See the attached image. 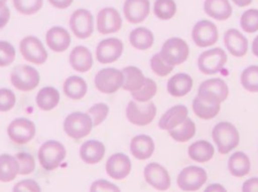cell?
<instances>
[{
	"label": "cell",
	"instance_id": "33",
	"mask_svg": "<svg viewBox=\"0 0 258 192\" xmlns=\"http://www.w3.org/2000/svg\"><path fill=\"white\" fill-rule=\"evenodd\" d=\"M228 169L234 177H244L251 169V162L249 157L241 151L233 153L228 160Z\"/></svg>",
	"mask_w": 258,
	"mask_h": 192
},
{
	"label": "cell",
	"instance_id": "3",
	"mask_svg": "<svg viewBox=\"0 0 258 192\" xmlns=\"http://www.w3.org/2000/svg\"><path fill=\"white\" fill-rule=\"evenodd\" d=\"M93 121L88 113L73 112L69 114L62 124L63 131L68 137L74 140H81L87 137L93 129Z\"/></svg>",
	"mask_w": 258,
	"mask_h": 192
},
{
	"label": "cell",
	"instance_id": "30",
	"mask_svg": "<svg viewBox=\"0 0 258 192\" xmlns=\"http://www.w3.org/2000/svg\"><path fill=\"white\" fill-rule=\"evenodd\" d=\"M204 10L207 15L220 21L228 19L232 14L229 0H205Z\"/></svg>",
	"mask_w": 258,
	"mask_h": 192
},
{
	"label": "cell",
	"instance_id": "31",
	"mask_svg": "<svg viewBox=\"0 0 258 192\" xmlns=\"http://www.w3.org/2000/svg\"><path fill=\"white\" fill-rule=\"evenodd\" d=\"M129 42L137 50H147L153 45L154 35L146 27H136L129 33Z\"/></svg>",
	"mask_w": 258,
	"mask_h": 192
},
{
	"label": "cell",
	"instance_id": "9",
	"mask_svg": "<svg viewBox=\"0 0 258 192\" xmlns=\"http://www.w3.org/2000/svg\"><path fill=\"white\" fill-rule=\"evenodd\" d=\"M19 51L26 61L36 65L43 64L48 57L42 41L33 35L25 36L20 40Z\"/></svg>",
	"mask_w": 258,
	"mask_h": 192
},
{
	"label": "cell",
	"instance_id": "24",
	"mask_svg": "<svg viewBox=\"0 0 258 192\" xmlns=\"http://www.w3.org/2000/svg\"><path fill=\"white\" fill-rule=\"evenodd\" d=\"M188 116V110L184 105H175L169 108L160 117L158 127L163 131H170L179 126Z\"/></svg>",
	"mask_w": 258,
	"mask_h": 192
},
{
	"label": "cell",
	"instance_id": "35",
	"mask_svg": "<svg viewBox=\"0 0 258 192\" xmlns=\"http://www.w3.org/2000/svg\"><path fill=\"white\" fill-rule=\"evenodd\" d=\"M198 90L211 92L215 94L222 103L228 98L229 94L228 84L225 82V80L219 77L206 79L199 85Z\"/></svg>",
	"mask_w": 258,
	"mask_h": 192
},
{
	"label": "cell",
	"instance_id": "45",
	"mask_svg": "<svg viewBox=\"0 0 258 192\" xmlns=\"http://www.w3.org/2000/svg\"><path fill=\"white\" fill-rule=\"evenodd\" d=\"M16 57L14 46L6 40H0V67H6L13 63Z\"/></svg>",
	"mask_w": 258,
	"mask_h": 192
},
{
	"label": "cell",
	"instance_id": "13",
	"mask_svg": "<svg viewBox=\"0 0 258 192\" xmlns=\"http://www.w3.org/2000/svg\"><path fill=\"white\" fill-rule=\"evenodd\" d=\"M124 50V44L121 39L109 37L102 39L96 46L95 55L101 64H110L117 61Z\"/></svg>",
	"mask_w": 258,
	"mask_h": 192
},
{
	"label": "cell",
	"instance_id": "29",
	"mask_svg": "<svg viewBox=\"0 0 258 192\" xmlns=\"http://www.w3.org/2000/svg\"><path fill=\"white\" fill-rule=\"evenodd\" d=\"M123 85L122 88L129 92H133L142 87L145 82L146 76L143 74L142 70L134 65H128L123 67Z\"/></svg>",
	"mask_w": 258,
	"mask_h": 192
},
{
	"label": "cell",
	"instance_id": "44",
	"mask_svg": "<svg viewBox=\"0 0 258 192\" xmlns=\"http://www.w3.org/2000/svg\"><path fill=\"white\" fill-rule=\"evenodd\" d=\"M16 160L19 164V174L29 175L35 169V160L30 153L19 152L15 155Z\"/></svg>",
	"mask_w": 258,
	"mask_h": 192
},
{
	"label": "cell",
	"instance_id": "16",
	"mask_svg": "<svg viewBox=\"0 0 258 192\" xmlns=\"http://www.w3.org/2000/svg\"><path fill=\"white\" fill-rule=\"evenodd\" d=\"M122 16L113 7H104L97 14V30L103 35L118 32L122 27Z\"/></svg>",
	"mask_w": 258,
	"mask_h": 192
},
{
	"label": "cell",
	"instance_id": "12",
	"mask_svg": "<svg viewBox=\"0 0 258 192\" xmlns=\"http://www.w3.org/2000/svg\"><path fill=\"white\" fill-rule=\"evenodd\" d=\"M73 34L79 39H87L94 32V17L90 10L79 8L75 10L69 20Z\"/></svg>",
	"mask_w": 258,
	"mask_h": 192
},
{
	"label": "cell",
	"instance_id": "39",
	"mask_svg": "<svg viewBox=\"0 0 258 192\" xmlns=\"http://www.w3.org/2000/svg\"><path fill=\"white\" fill-rule=\"evenodd\" d=\"M154 15L161 20L172 18L176 12L174 0H155L153 4Z\"/></svg>",
	"mask_w": 258,
	"mask_h": 192
},
{
	"label": "cell",
	"instance_id": "2",
	"mask_svg": "<svg viewBox=\"0 0 258 192\" xmlns=\"http://www.w3.org/2000/svg\"><path fill=\"white\" fill-rule=\"evenodd\" d=\"M67 156L66 147L56 140H47L41 144L37 152L40 166L46 171L55 170Z\"/></svg>",
	"mask_w": 258,
	"mask_h": 192
},
{
	"label": "cell",
	"instance_id": "8",
	"mask_svg": "<svg viewBox=\"0 0 258 192\" xmlns=\"http://www.w3.org/2000/svg\"><path fill=\"white\" fill-rule=\"evenodd\" d=\"M36 134L35 124L27 118L20 117L12 120L7 127V136L9 140L16 145H25L29 143Z\"/></svg>",
	"mask_w": 258,
	"mask_h": 192
},
{
	"label": "cell",
	"instance_id": "14",
	"mask_svg": "<svg viewBox=\"0 0 258 192\" xmlns=\"http://www.w3.org/2000/svg\"><path fill=\"white\" fill-rule=\"evenodd\" d=\"M207 172L199 166L183 168L177 175V186L183 191H197L207 181Z\"/></svg>",
	"mask_w": 258,
	"mask_h": 192
},
{
	"label": "cell",
	"instance_id": "36",
	"mask_svg": "<svg viewBox=\"0 0 258 192\" xmlns=\"http://www.w3.org/2000/svg\"><path fill=\"white\" fill-rule=\"evenodd\" d=\"M196 124L190 118H186L176 128L168 131L169 136L178 143H184L189 141L196 135Z\"/></svg>",
	"mask_w": 258,
	"mask_h": 192
},
{
	"label": "cell",
	"instance_id": "38",
	"mask_svg": "<svg viewBox=\"0 0 258 192\" xmlns=\"http://www.w3.org/2000/svg\"><path fill=\"white\" fill-rule=\"evenodd\" d=\"M157 92V84L156 82L149 77H146L144 84L141 88L136 91L131 92L132 100L138 103H147L156 94Z\"/></svg>",
	"mask_w": 258,
	"mask_h": 192
},
{
	"label": "cell",
	"instance_id": "50",
	"mask_svg": "<svg viewBox=\"0 0 258 192\" xmlns=\"http://www.w3.org/2000/svg\"><path fill=\"white\" fill-rule=\"evenodd\" d=\"M242 192H258V177L247 179L242 185Z\"/></svg>",
	"mask_w": 258,
	"mask_h": 192
},
{
	"label": "cell",
	"instance_id": "34",
	"mask_svg": "<svg viewBox=\"0 0 258 192\" xmlns=\"http://www.w3.org/2000/svg\"><path fill=\"white\" fill-rule=\"evenodd\" d=\"M19 174V164L15 156L9 154L0 155V182H10Z\"/></svg>",
	"mask_w": 258,
	"mask_h": 192
},
{
	"label": "cell",
	"instance_id": "1",
	"mask_svg": "<svg viewBox=\"0 0 258 192\" xmlns=\"http://www.w3.org/2000/svg\"><path fill=\"white\" fill-rule=\"evenodd\" d=\"M212 138L217 146L218 152L222 155L230 153L240 142V135L236 127L226 121L219 122L212 130Z\"/></svg>",
	"mask_w": 258,
	"mask_h": 192
},
{
	"label": "cell",
	"instance_id": "37",
	"mask_svg": "<svg viewBox=\"0 0 258 192\" xmlns=\"http://www.w3.org/2000/svg\"><path fill=\"white\" fill-rule=\"evenodd\" d=\"M242 86L250 92H258V65L247 66L240 75Z\"/></svg>",
	"mask_w": 258,
	"mask_h": 192
},
{
	"label": "cell",
	"instance_id": "32",
	"mask_svg": "<svg viewBox=\"0 0 258 192\" xmlns=\"http://www.w3.org/2000/svg\"><path fill=\"white\" fill-rule=\"evenodd\" d=\"M215 150L213 145L206 140H199L189 145L187 149L188 157L199 163H206L214 156Z\"/></svg>",
	"mask_w": 258,
	"mask_h": 192
},
{
	"label": "cell",
	"instance_id": "23",
	"mask_svg": "<svg viewBox=\"0 0 258 192\" xmlns=\"http://www.w3.org/2000/svg\"><path fill=\"white\" fill-rule=\"evenodd\" d=\"M130 153L132 156L140 161L149 159L155 150L153 139L145 134L134 136L130 141Z\"/></svg>",
	"mask_w": 258,
	"mask_h": 192
},
{
	"label": "cell",
	"instance_id": "42",
	"mask_svg": "<svg viewBox=\"0 0 258 192\" xmlns=\"http://www.w3.org/2000/svg\"><path fill=\"white\" fill-rule=\"evenodd\" d=\"M110 112V108L106 103H96L88 110V114L93 121L94 127L100 126L107 119Z\"/></svg>",
	"mask_w": 258,
	"mask_h": 192
},
{
	"label": "cell",
	"instance_id": "28",
	"mask_svg": "<svg viewBox=\"0 0 258 192\" xmlns=\"http://www.w3.org/2000/svg\"><path fill=\"white\" fill-rule=\"evenodd\" d=\"M60 101V94L54 86H44L40 88L35 97V103L39 110L48 112L57 107Z\"/></svg>",
	"mask_w": 258,
	"mask_h": 192
},
{
	"label": "cell",
	"instance_id": "55",
	"mask_svg": "<svg viewBox=\"0 0 258 192\" xmlns=\"http://www.w3.org/2000/svg\"><path fill=\"white\" fill-rule=\"evenodd\" d=\"M0 1H3V2H6L7 0H0Z\"/></svg>",
	"mask_w": 258,
	"mask_h": 192
},
{
	"label": "cell",
	"instance_id": "22",
	"mask_svg": "<svg viewBox=\"0 0 258 192\" xmlns=\"http://www.w3.org/2000/svg\"><path fill=\"white\" fill-rule=\"evenodd\" d=\"M224 44L235 57H242L248 51V39L236 28H229L224 33Z\"/></svg>",
	"mask_w": 258,
	"mask_h": 192
},
{
	"label": "cell",
	"instance_id": "46",
	"mask_svg": "<svg viewBox=\"0 0 258 192\" xmlns=\"http://www.w3.org/2000/svg\"><path fill=\"white\" fill-rule=\"evenodd\" d=\"M16 95L14 91L7 87H0V113H7L14 108Z\"/></svg>",
	"mask_w": 258,
	"mask_h": 192
},
{
	"label": "cell",
	"instance_id": "53",
	"mask_svg": "<svg viewBox=\"0 0 258 192\" xmlns=\"http://www.w3.org/2000/svg\"><path fill=\"white\" fill-rule=\"evenodd\" d=\"M251 49H252V53H253L256 57H258V35L255 36V38L253 39Z\"/></svg>",
	"mask_w": 258,
	"mask_h": 192
},
{
	"label": "cell",
	"instance_id": "19",
	"mask_svg": "<svg viewBox=\"0 0 258 192\" xmlns=\"http://www.w3.org/2000/svg\"><path fill=\"white\" fill-rule=\"evenodd\" d=\"M150 12L149 0H125L123 14L125 19L132 24L143 22Z\"/></svg>",
	"mask_w": 258,
	"mask_h": 192
},
{
	"label": "cell",
	"instance_id": "27",
	"mask_svg": "<svg viewBox=\"0 0 258 192\" xmlns=\"http://www.w3.org/2000/svg\"><path fill=\"white\" fill-rule=\"evenodd\" d=\"M62 91L67 98L74 101H79L87 94L88 83L79 75H71L63 81Z\"/></svg>",
	"mask_w": 258,
	"mask_h": 192
},
{
	"label": "cell",
	"instance_id": "6",
	"mask_svg": "<svg viewBox=\"0 0 258 192\" xmlns=\"http://www.w3.org/2000/svg\"><path fill=\"white\" fill-rule=\"evenodd\" d=\"M159 53L168 64L174 67L175 65L182 64L187 59L189 47L182 38L170 37L163 42Z\"/></svg>",
	"mask_w": 258,
	"mask_h": 192
},
{
	"label": "cell",
	"instance_id": "49",
	"mask_svg": "<svg viewBox=\"0 0 258 192\" xmlns=\"http://www.w3.org/2000/svg\"><path fill=\"white\" fill-rule=\"evenodd\" d=\"M10 19V9L6 2L0 1V29L4 28Z\"/></svg>",
	"mask_w": 258,
	"mask_h": 192
},
{
	"label": "cell",
	"instance_id": "4",
	"mask_svg": "<svg viewBox=\"0 0 258 192\" xmlns=\"http://www.w3.org/2000/svg\"><path fill=\"white\" fill-rule=\"evenodd\" d=\"M10 83L20 91H31L36 88L40 81L38 70L28 64L17 65L10 72Z\"/></svg>",
	"mask_w": 258,
	"mask_h": 192
},
{
	"label": "cell",
	"instance_id": "21",
	"mask_svg": "<svg viewBox=\"0 0 258 192\" xmlns=\"http://www.w3.org/2000/svg\"><path fill=\"white\" fill-rule=\"evenodd\" d=\"M69 62L75 71L85 73L88 72L94 64L93 54L87 46L77 45L70 52Z\"/></svg>",
	"mask_w": 258,
	"mask_h": 192
},
{
	"label": "cell",
	"instance_id": "15",
	"mask_svg": "<svg viewBox=\"0 0 258 192\" xmlns=\"http://www.w3.org/2000/svg\"><path fill=\"white\" fill-rule=\"evenodd\" d=\"M219 37L216 24L209 20L198 21L191 30V38L199 47H209L214 45Z\"/></svg>",
	"mask_w": 258,
	"mask_h": 192
},
{
	"label": "cell",
	"instance_id": "10",
	"mask_svg": "<svg viewBox=\"0 0 258 192\" xmlns=\"http://www.w3.org/2000/svg\"><path fill=\"white\" fill-rule=\"evenodd\" d=\"M221 103L215 94L198 90V94L194 99L191 106L197 117L203 120H211L220 113Z\"/></svg>",
	"mask_w": 258,
	"mask_h": 192
},
{
	"label": "cell",
	"instance_id": "52",
	"mask_svg": "<svg viewBox=\"0 0 258 192\" xmlns=\"http://www.w3.org/2000/svg\"><path fill=\"white\" fill-rule=\"evenodd\" d=\"M204 192H227L226 188L219 184V183H213V184H210Z\"/></svg>",
	"mask_w": 258,
	"mask_h": 192
},
{
	"label": "cell",
	"instance_id": "43",
	"mask_svg": "<svg viewBox=\"0 0 258 192\" xmlns=\"http://www.w3.org/2000/svg\"><path fill=\"white\" fill-rule=\"evenodd\" d=\"M151 70L158 76H166L173 70V66L168 64L159 52L154 53L149 61Z\"/></svg>",
	"mask_w": 258,
	"mask_h": 192
},
{
	"label": "cell",
	"instance_id": "48",
	"mask_svg": "<svg viewBox=\"0 0 258 192\" xmlns=\"http://www.w3.org/2000/svg\"><path fill=\"white\" fill-rule=\"evenodd\" d=\"M12 192H41V189L36 181L32 179H24L14 185Z\"/></svg>",
	"mask_w": 258,
	"mask_h": 192
},
{
	"label": "cell",
	"instance_id": "20",
	"mask_svg": "<svg viewBox=\"0 0 258 192\" xmlns=\"http://www.w3.org/2000/svg\"><path fill=\"white\" fill-rule=\"evenodd\" d=\"M47 47L53 52L66 51L72 42L70 32L62 26H52L45 33Z\"/></svg>",
	"mask_w": 258,
	"mask_h": 192
},
{
	"label": "cell",
	"instance_id": "54",
	"mask_svg": "<svg viewBox=\"0 0 258 192\" xmlns=\"http://www.w3.org/2000/svg\"><path fill=\"white\" fill-rule=\"evenodd\" d=\"M237 6H240V7H245V6H248L252 0H232Z\"/></svg>",
	"mask_w": 258,
	"mask_h": 192
},
{
	"label": "cell",
	"instance_id": "5",
	"mask_svg": "<svg viewBox=\"0 0 258 192\" xmlns=\"http://www.w3.org/2000/svg\"><path fill=\"white\" fill-rule=\"evenodd\" d=\"M156 106L152 102L138 103L134 100L128 102L125 109V116L132 125L143 127L149 125L156 116Z\"/></svg>",
	"mask_w": 258,
	"mask_h": 192
},
{
	"label": "cell",
	"instance_id": "51",
	"mask_svg": "<svg viewBox=\"0 0 258 192\" xmlns=\"http://www.w3.org/2000/svg\"><path fill=\"white\" fill-rule=\"evenodd\" d=\"M49 4L56 9H67L69 8L74 0H47Z\"/></svg>",
	"mask_w": 258,
	"mask_h": 192
},
{
	"label": "cell",
	"instance_id": "25",
	"mask_svg": "<svg viewBox=\"0 0 258 192\" xmlns=\"http://www.w3.org/2000/svg\"><path fill=\"white\" fill-rule=\"evenodd\" d=\"M105 145L98 140H88L80 147V157L86 164L94 165L99 163L105 156Z\"/></svg>",
	"mask_w": 258,
	"mask_h": 192
},
{
	"label": "cell",
	"instance_id": "26",
	"mask_svg": "<svg viewBox=\"0 0 258 192\" xmlns=\"http://www.w3.org/2000/svg\"><path fill=\"white\" fill-rule=\"evenodd\" d=\"M192 88V78L185 72H178L172 75L166 82L167 92L174 98H181L187 94Z\"/></svg>",
	"mask_w": 258,
	"mask_h": 192
},
{
	"label": "cell",
	"instance_id": "11",
	"mask_svg": "<svg viewBox=\"0 0 258 192\" xmlns=\"http://www.w3.org/2000/svg\"><path fill=\"white\" fill-rule=\"evenodd\" d=\"M228 60L225 50L214 47L202 52L198 58L199 70L204 74H215L222 70Z\"/></svg>",
	"mask_w": 258,
	"mask_h": 192
},
{
	"label": "cell",
	"instance_id": "7",
	"mask_svg": "<svg viewBox=\"0 0 258 192\" xmlns=\"http://www.w3.org/2000/svg\"><path fill=\"white\" fill-rule=\"evenodd\" d=\"M123 72L115 67H105L100 69L94 77L95 87L102 93L111 94L122 88Z\"/></svg>",
	"mask_w": 258,
	"mask_h": 192
},
{
	"label": "cell",
	"instance_id": "41",
	"mask_svg": "<svg viewBox=\"0 0 258 192\" xmlns=\"http://www.w3.org/2000/svg\"><path fill=\"white\" fill-rule=\"evenodd\" d=\"M17 12L22 15H33L37 13L43 5V0H12Z\"/></svg>",
	"mask_w": 258,
	"mask_h": 192
},
{
	"label": "cell",
	"instance_id": "47",
	"mask_svg": "<svg viewBox=\"0 0 258 192\" xmlns=\"http://www.w3.org/2000/svg\"><path fill=\"white\" fill-rule=\"evenodd\" d=\"M90 192H121V190L117 185L108 180L98 179L91 184Z\"/></svg>",
	"mask_w": 258,
	"mask_h": 192
},
{
	"label": "cell",
	"instance_id": "17",
	"mask_svg": "<svg viewBox=\"0 0 258 192\" xmlns=\"http://www.w3.org/2000/svg\"><path fill=\"white\" fill-rule=\"evenodd\" d=\"M143 176L145 181L158 191H165L170 187V176L167 170L158 163L147 164L143 170Z\"/></svg>",
	"mask_w": 258,
	"mask_h": 192
},
{
	"label": "cell",
	"instance_id": "40",
	"mask_svg": "<svg viewBox=\"0 0 258 192\" xmlns=\"http://www.w3.org/2000/svg\"><path fill=\"white\" fill-rule=\"evenodd\" d=\"M240 26L242 30L253 33L258 30V9H247L240 17Z\"/></svg>",
	"mask_w": 258,
	"mask_h": 192
},
{
	"label": "cell",
	"instance_id": "18",
	"mask_svg": "<svg viewBox=\"0 0 258 192\" xmlns=\"http://www.w3.org/2000/svg\"><path fill=\"white\" fill-rule=\"evenodd\" d=\"M131 168V160L124 153H115L111 155L105 165L107 175L114 180L125 179L130 174Z\"/></svg>",
	"mask_w": 258,
	"mask_h": 192
}]
</instances>
